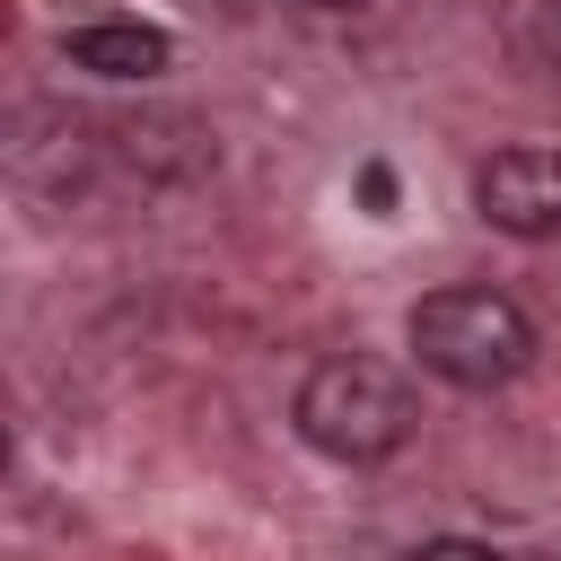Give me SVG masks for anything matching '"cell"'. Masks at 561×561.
I'll return each instance as SVG.
<instances>
[{
	"mask_svg": "<svg viewBox=\"0 0 561 561\" xmlns=\"http://www.w3.org/2000/svg\"><path fill=\"white\" fill-rule=\"evenodd\" d=\"M289 421H298V438H307L316 456H333V465H386V456H403L421 403H412V386H403L386 359L333 351V359H316V368L298 377Z\"/></svg>",
	"mask_w": 561,
	"mask_h": 561,
	"instance_id": "obj_1",
	"label": "cell"
},
{
	"mask_svg": "<svg viewBox=\"0 0 561 561\" xmlns=\"http://www.w3.org/2000/svg\"><path fill=\"white\" fill-rule=\"evenodd\" d=\"M403 333H412V359L456 394H491V386L535 368V316L517 298H500V289H473V280L430 289Z\"/></svg>",
	"mask_w": 561,
	"mask_h": 561,
	"instance_id": "obj_2",
	"label": "cell"
},
{
	"mask_svg": "<svg viewBox=\"0 0 561 561\" xmlns=\"http://www.w3.org/2000/svg\"><path fill=\"white\" fill-rule=\"evenodd\" d=\"M473 210L482 228L517 237V245H552L561 237V149L543 140H508L473 167Z\"/></svg>",
	"mask_w": 561,
	"mask_h": 561,
	"instance_id": "obj_3",
	"label": "cell"
},
{
	"mask_svg": "<svg viewBox=\"0 0 561 561\" xmlns=\"http://www.w3.org/2000/svg\"><path fill=\"white\" fill-rule=\"evenodd\" d=\"M61 61L88 70V79H158L175 61V35L140 26V18H88V26L61 35Z\"/></svg>",
	"mask_w": 561,
	"mask_h": 561,
	"instance_id": "obj_4",
	"label": "cell"
},
{
	"mask_svg": "<svg viewBox=\"0 0 561 561\" xmlns=\"http://www.w3.org/2000/svg\"><path fill=\"white\" fill-rule=\"evenodd\" d=\"M403 561H508L500 543H473V535H430V543H412Z\"/></svg>",
	"mask_w": 561,
	"mask_h": 561,
	"instance_id": "obj_5",
	"label": "cell"
},
{
	"mask_svg": "<svg viewBox=\"0 0 561 561\" xmlns=\"http://www.w3.org/2000/svg\"><path fill=\"white\" fill-rule=\"evenodd\" d=\"M359 193H368V210H386V202H394V175H386V167H359Z\"/></svg>",
	"mask_w": 561,
	"mask_h": 561,
	"instance_id": "obj_6",
	"label": "cell"
},
{
	"mask_svg": "<svg viewBox=\"0 0 561 561\" xmlns=\"http://www.w3.org/2000/svg\"><path fill=\"white\" fill-rule=\"evenodd\" d=\"M543 53L561 61V0H543Z\"/></svg>",
	"mask_w": 561,
	"mask_h": 561,
	"instance_id": "obj_7",
	"label": "cell"
},
{
	"mask_svg": "<svg viewBox=\"0 0 561 561\" xmlns=\"http://www.w3.org/2000/svg\"><path fill=\"white\" fill-rule=\"evenodd\" d=\"M298 9H359V0H298Z\"/></svg>",
	"mask_w": 561,
	"mask_h": 561,
	"instance_id": "obj_8",
	"label": "cell"
}]
</instances>
